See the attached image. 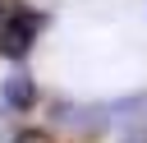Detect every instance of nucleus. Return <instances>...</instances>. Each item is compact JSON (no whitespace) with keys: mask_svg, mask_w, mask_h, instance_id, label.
I'll use <instances>...</instances> for the list:
<instances>
[{"mask_svg":"<svg viewBox=\"0 0 147 143\" xmlns=\"http://www.w3.org/2000/svg\"><path fill=\"white\" fill-rule=\"evenodd\" d=\"M0 97H5V106L28 111V106L37 101V83H32V74H9V78H5V88H0Z\"/></svg>","mask_w":147,"mask_h":143,"instance_id":"obj_2","label":"nucleus"},{"mask_svg":"<svg viewBox=\"0 0 147 143\" xmlns=\"http://www.w3.org/2000/svg\"><path fill=\"white\" fill-rule=\"evenodd\" d=\"M129 143H138V138H129Z\"/></svg>","mask_w":147,"mask_h":143,"instance_id":"obj_5","label":"nucleus"},{"mask_svg":"<svg viewBox=\"0 0 147 143\" xmlns=\"http://www.w3.org/2000/svg\"><path fill=\"white\" fill-rule=\"evenodd\" d=\"M110 115H115V125H119V129L138 134V129H147V97H124V101H115V106H110Z\"/></svg>","mask_w":147,"mask_h":143,"instance_id":"obj_3","label":"nucleus"},{"mask_svg":"<svg viewBox=\"0 0 147 143\" xmlns=\"http://www.w3.org/2000/svg\"><path fill=\"white\" fill-rule=\"evenodd\" d=\"M41 28H46V14H32V9L9 14V18L0 23V55H5V60H23V55L32 51V42L41 37Z\"/></svg>","mask_w":147,"mask_h":143,"instance_id":"obj_1","label":"nucleus"},{"mask_svg":"<svg viewBox=\"0 0 147 143\" xmlns=\"http://www.w3.org/2000/svg\"><path fill=\"white\" fill-rule=\"evenodd\" d=\"M14 143H51V134H46V129H18Z\"/></svg>","mask_w":147,"mask_h":143,"instance_id":"obj_4","label":"nucleus"}]
</instances>
